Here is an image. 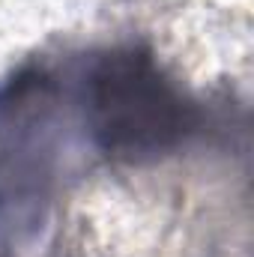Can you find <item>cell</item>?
<instances>
[{
	"mask_svg": "<svg viewBox=\"0 0 254 257\" xmlns=\"http://www.w3.org/2000/svg\"><path fill=\"white\" fill-rule=\"evenodd\" d=\"M96 144L123 162H144L177 147L194 126L191 105L144 51H114L90 75Z\"/></svg>",
	"mask_w": 254,
	"mask_h": 257,
	"instance_id": "cell-1",
	"label": "cell"
}]
</instances>
